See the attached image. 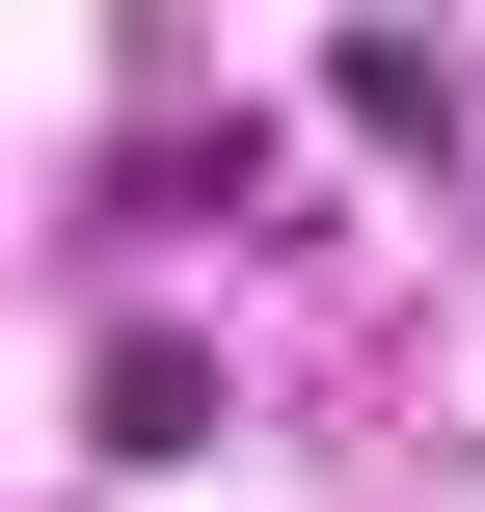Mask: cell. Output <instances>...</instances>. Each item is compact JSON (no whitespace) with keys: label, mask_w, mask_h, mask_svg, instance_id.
<instances>
[{"label":"cell","mask_w":485,"mask_h":512,"mask_svg":"<svg viewBox=\"0 0 485 512\" xmlns=\"http://www.w3.org/2000/svg\"><path fill=\"white\" fill-rule=\"evenodd\" d=\"M189 432H216V351L135 324V351H108V459H189Z\"/></svg>","instance_id":"obj_2"},{"label":"cell","mask_w":485,"mask_h":512,"mask_svg":"<svg viewBox=\"0 0 485 512\" xmlns=\"http://www.w3.org/2000/svg\"><path fill=\"white\" fill-rule=\"evenodd\" d=\"M324 81H351V135H405V162L459 135V54H432V27H324Z\"/></svg>","instance_id":"obj_1"}]
</instances>
